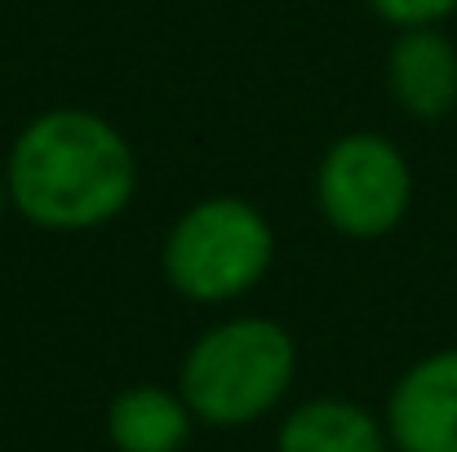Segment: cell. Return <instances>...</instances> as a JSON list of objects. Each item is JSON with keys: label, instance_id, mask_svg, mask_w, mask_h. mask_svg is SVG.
<instances>
[{"label": "cell", "instance_id": "cell-1", "mask_svg": "<svg viewBox=\"0 0 457 452\" xmlns=\"http://www.w3.org/2000/svg\"><path fill=\"white\" fill-rule=\"evenodd\" d=\"M129 143L94 111L58 107L22 129L9 155V200L49 231H89L112 222L134 195Z\"/></svg>", "mask_w": 457, "mask_h": 452}, {"label": "cell", "instance_id": "cell-2", "mask_svg": "<svg viewBox=\"0 0 457 452\" xmlns=\"http://www.w3.org/2000/svg\"><path fill=\"white\" fill-rule=\"evenodd\" d=\"M294 337L271 319H231L209 328L182 359V399L195 422L249 426L267 417L294 386Z\"/></svg>", "mask_w": 457, "mask_h": 452}, {"label": "cell", "instance_id": "cell-3", "mask_svg": "<svg viewBox=\"0 0 457 452\" xmlns=\"http://www.w3.org/2000/svg\"><path fill=\"white\" fill-rule=\"evenodd\" d=\"M271 226L267 218L231 195L204 200L169 231L164 275L178 293L195 301L240 298L271 267Z\"/></svg>", "mask_w": 457, "mask_h": 452}, {"label": "cell", "instance_id": "cell-4", "mask_svg": "<svg viewBox=\"0 0 457 452\" xmlns=\"http://www.w3.org/2000/svg\"><path fill=\"white\" fill-rule=\"evenodd\" d=\"M413 195L404 155L378 134H351L333 143L320 164V209L324 218L355 240L386 235Z\"/></svg>", "mask_w": 457, "mask_h": 452}, {"label": "cell", "instance_id": "cell-5", "mask_svg": "<svg viewBox=\"0 0 457 452\" xmlns=\"http://www.w3.org/2000/svg\"><path fill=\"white\" fill-rule=\"evenodd\" d=\"M395 452H457V346L413 364L386 399Z\"/></svg>", "mask_w": 457, "mask_h": 452}, {"label": "cell", "instance_id": "cell-6", "mask_svg": "<svg viewBox=\"0 0 457 452\" xmlns=\"http://www.w3.org/2000/svg\"><path fill=\"white\" fill-rule=\"evenodd\" d=\"M391 89L418 120H440L457 107V49L436 27H404L391 49Z\"/></svg>", "mask_w": 457, "mask_h": 452}, {"label": "cell", "instance_id": "cell-7", "mask_svg": "<svg viewBox=\"0 0 457 452\" xmlns=\"http://www.w3.org/2000/svg\"><path fill=\"white\" fill-rule=\"evenodd\" d=\"M391 435L369 408L351 399H306L298 404L280 431L276 452H386Z\"/></svg>", "mask_w": 457, "mask_h": 452}, {"label": "cell", "instance_id": "cell-8", "mask_svg": "<svg viewBox=\"0 0 457 452\" xmlns=\"http://www.w3.org/2000/svg\"><path fill=\"white\" fill-rule=\"evenodd\" d=\"M195 413L182 390L129 386L107 408V440L116 452H182L191 440Z\"/></svg>", "mask_w": 457, "mask_h": 452}, {"label": "cell", "instance_id": "cell-9", "mask_svg": "<svg viewBox=\"0 0 457 452\" xmlns=\"http://www.w3.org/2000/svg\"><path fill=\"white\" fill-rule=\"evenodd\" d=\"M369 4L395 27H436L457 9V0H369Z\"/></svg>", "mask_w": 457, "mask_h": 452}, {"label": "cell", "instance_id": "cell-10", "mask_svg": "<svg viewBox=\"0 0 457 452\" xmlns=\"http://www.w3.org/2000/svg\"><path fill=\"white\" fill-rule=\"evenodd\" d=\"M4 191H9V182H0V209H4Z\"/></svg>", "mask_w": 457, "mask_h": 452}]
</instances>
